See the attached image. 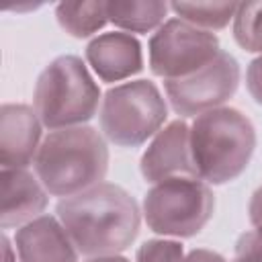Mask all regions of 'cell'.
Listing matches in <instances>:
<instances>
[{
	"instance_id": "1",
	"label": "cell",
	"mask_w": 262,
	"mask_h": 262,
	"mask_svg": "<svg viewBox=\"0 0 262 262\" xmlns=\"http://www.w3.org/2000/svg\"><path fill=\"white\" fill-rule=\"evenodd\" d=\"M55 213L76 250L90 258L127 250L141 225L137 201L123 186L111 182L61 199Z\"/></svg>"
},
{
	"instance_id": "2",
	"label": "cell",
	"mask_w": 262,
	"mask_h": 262,
	"mask_svg": "<svg viewBox=\"0 0 262 262\" xmlns=\"http://www.w3.org/2000/svg\"><path fill=\"white\" fill-rule=\"evenodd\" d=\"M33 168L49 194L74 196L104 180L108 147L90 125L55 129L41 141Z\"/></svg>"
},
{
	"instance_id": "3",
	"label": "cell",
	"mask_w": 262,
	"mask_h": 262,
	"mask_svg": "<svg viewBox=\"0 0 262 262\" xmlns=\"http://www.w3.org/2000/svg\"><path fill=\"white\" fill-rule=\"evenodd\" d=\"M256 149L252 121L233 106H219L194 117L190 151L196 174L207 184H227L242 176Z\"/></svg>"
},
{
	"instance_id": "4",
	"label": "cell",
	"mask_w": 262,
	"mask_h": 262,
	"mask_svg": "<svg viewBox=\"0 0 262 262\" xmlns=\"http://www.w3.org/2000/svg\"><path fill=\"white\" fill-rule=\"evenodd\" d=\"M98 104H102L100 88L78 55L55 57L37 78L33 108L51 131L88 123Z\"/></svg>"
},
{
	"instance_id": "5",
	"label": "cell",
	"mask_w": 262,
	"mask_h": 262,
	"mask_svg": "<svg viewBox=\"0 0 262 262\" xmlns=\"http://www.w3.org/2000/svg\"><path fill=\"white\" fill-rule=\"evenodd\" d=\"M168 119V104L151 80L108 88L100 104V131L119 147H137L154 137Z\"/></svg>"
},
{
	"instance_id": "6",
	"label": "cell",
	"mask_w": 262,
	"mask_h": 262,
	"mask_svg": "<svg viewBox=\"0 0 262 262\" xmlns=\"http://www.w3.org/2000/svg\"><path fill=\"white\" fill-rule=\"evenodd\" d=\"M215 194L211 186L192 176L154 184L143 196V217L158 235L192 237L213 217Z\"/></svg>"
},
{
	"instance_id": "7",
	"label": "cell",
	"mask_w": 262,
	"mask_h": 262,
	"mask_svg": "<svg viewBox=\"0 0 262 262\" xmlns=\"http://www.w3.org/2000/svg\"><path fill=\"white\" fill-rule=\"evenodd\" d=\"M149 70L164 80L186 78L209 66L221 51L219 39L182 18L166 20L149 39Z\"/></svg>"
},
{
	"instance_id": "8",
	"label": "cell",
	"mask_w": 262,
	"mask_h": 262,
	"mask_svg": "<svg viewBox=\"0 0 262 262\" xmlns=\"http://www.w3.org/2000/svg\"><path fill=\"white\" fill-rule=\"evenodd\" d=\"M239 86V63L227 51L205 66L203 70L178 78L164 80V92L170 100V106L180 117H199L207 111L223 106Z\"/></svg>"
},
{
	"instance_id": "9",
	"label": "cell",
	"mask_w": 262,
	"mask_h": 262,
	"mask_svg": "<svg viewBox=\"0 0 262 262\" xmlns=\"http://www.w3.org/2000/svg\"><path fill=\"white\" fill-rule=\"evenodd\" d=\"M139 170L149 184L180 176L199 178L190 151V127L182 119H176L160 129L143 151Z\"/></svg>"
},
{
	"instance_id": "10",
	"label": "cell",
	"mask_w": 262,
	"mask_h": 262,
	"mask_svg": "<svg viewBox=\"0 0 262 262\" xmlns=\"http://www.w3.org/2000/svg\"><path fill=\"white\" fill-rule=\"evenodd\" d=\"M41 119L29 104L6 102L0 108V162L2 168H29L39 151Z\"/></svg>"
},
{
	"instance_id": "11",
	"label": "cell",
	"mask_w": 262,
	"mask_h": 262,
	"mask_svg": "<svg viewBox=\"0 0 262 262\" xmlns=\"http://www.w3.org/2000/svg\"><path fill=\"white\" fill-rule=\"evenodd\" d=\"M18 262H78V250L53 215H41L14 233Z\"/></svg>"
},
{
	"instance_id": "12",
	"label": "cell",
	"mask_w": 262,
	"mask_h": 262,
	"mask_svg": "<svg viewBox=\"0 0 262 262\" xmlns=\"http://www.w3.org/2000/svg\"><path fill=\"white\" fill-rule=\"evenodd\" d=\"M86 61L102 82H121L143 70L141 43L131 33H102L86 45Z\"/></svg>"
},
{
	"instance_id": "13",
	"label": "cell",
	"mask_w": 262,
	"mask_h": 262,
	"mask_svg": "<svg viewBox=\"0 0 262 262\" xmlns=\"http://www.w3.org/2000/svg\"><path fill=\"white\" fill-rule=\"evenodd\" d=\"M2 186V209L0 225L2 229L25 225L37 217L47 207L49 192L27 168H2L0 170Z\"/></svg>"
},
{
	"instance_id": "14",
	"label": "cell",
	"mask_w": 262,
	"mask_h": 262,
	"mask_svg": "<svg viewBox=\"0 0 262 262\" xmlns=\"http://www.w3.org/2000/svg\"><path fill=\"white\" fill-rule=\"evenodd\" d=\"M170 4L162 0H113L106 2L108 23L127 33H149L164 25Z\"/></svg>"
},
{
	"instance_id": "15",
	"label": "cell",
	"mask_w": 262,
	"mask_h": 262,
	"mask_svg": "<svg viewBox=\"0 0 262 262\" xmlns=\"http://www.w3.org/2000/svg\"><path fill=\"white\" fill-rule=\"evenodd\" d=\"M55 18L66 33L76 39H86L108 23L106 2H59L55 6Z\"/></svg>"
},
{
	"instance_id": "16",
	"label": "cell",
	"mask_w": 262,
	"mask_h": 262,
	"mask_svg": "<svg viewBox=\"0 0 262 262\" xmlns=\"http://www.w3.org/2000/svg\"><path fill=\"white\" fill-rule=\"evenodd\" d=\"M239 2H172L170 10L184 23L203 31H219L233 20Z\"/></svg>"
},
{
	"instance_id": "17",
	"label": "cell",
	"mask_w": 262,
	"mask_h": 262,
	"mask_svg": "<svg viewBox=\"0 0 262 262\" xmlns=\"http://www.w3.org/2000/svg\"><path fill=\"white\" fill-rule=\"evenodd\" d=\"M233 39L250 53L262 55V2H239L233 16Z\"/></svg>"
},
{
	"instance_id": "18",
	"label": "cell",
	"mask_w": 262,
	"mask_h": 262,
	"mask_svg": "<svg viewBox=\"0 0 262 262\" xmlns=\"http://www.w3.org/2000/svg\"><path fill=\"white\" fill-rule=\"evenodd\" d=\"M137 262H182L184 248L174 239H147L137 248Z\"/></svg>"
},
{
	"instance_id": "19",
	"label": "cell",
	"mask_w": 262,
	"mask_h": 262,
	"mask_svg": "<svg viewBox=\"0 0 262 262\" xmlns=\"http://www.w3.org/2000/svg\"><path fill=\"white\" fill-rule=\"evenodd\" d=\"M231 262H262V227L244 231L237 237Z\"/></svg>"
},
{
	"instance_id": "20",
	"label": "cell",
	"mask_w": 262,
	"mask_h": 262,
	"mask_svg": "<svg viewBox=\"0 0 262 262\" xmlns=\"http://www.w3.org/2000/svg\"><path fill=\"white\" fill-rule=\"evenodd\" d=\"M246 86L254 102L262 106V55L250 61L246 70Z\"/></svg>"
},
{
	"instance_id": "21",
	"label": "cell",
	"mask_w": 262,
	"mask_h": 262,
	"mask_svg": "<svg viewBox=\"0 0 262 262\" xmlns=\"http://www.w3.org/2000/svg\"><path fill=\"white\" fill-rule=\"evenodd\" d=\"M248 217L254 227H262V186H258L248 205Z\"/></svg>"
},
{
	"instance_id": "22",
	"label": "cell",
	"mask_w": 262,
	"mask_h": 262,
	"mask_svg": "<svg viewBox=\"0 0 262 262\" xmlns=\"http://www.w3.org/2000/svg\"><path fill=\"white\" fill-rule=\"evenodd\" d=\"M182 262H227V260L219 252H213L207 248H196V250L188 252Z\"/></svg>"
},
{
	"instance_id": "23",
	"label": "cell",
	"mask_w": 262,
	"mask_h": 262,
	"mask_svg": "<svg viewBox=\"0 0 262 262\" xmlns=\"http://www.w3.org/2000/svg\"><path fill=\"white\" fill-rule=\"evenodd\" d=\"M84 262H129L125 256H119V254H106V256H92Z\"/></svg>"
},
{
	"instance_id": "24",
	"label": "cell",
	"mask_w": 262,
	"mask_h": 262,
	"mask_svg": "<svg viewBox=\"0 0 262 262\" xmlns=\"http://www.w3.org/2000/svg\"><path fill=\"white\" fill-rule=\"evenodd\" d=\"M2 246H4V262H14L12 260V248H10V242L6 235H2Z\"/></svg>"
}]
</instances>
